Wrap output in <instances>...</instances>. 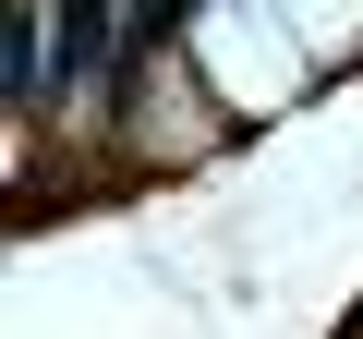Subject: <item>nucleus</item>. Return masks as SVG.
Instances as JSON below:
<instances>
[{
    "label": "nucleus",
    "instance_id": "obj_1",
    "mask_svg": "<svg viewBox=\"0 0 363 339\" xmlns=\"http://www.w3.org/2000/svg\"><path fill=\"white\" fill-rule=\"evenodd\" d=\"M37 85H49V37L37 13H13V109H37Z\"/></svg>",
    "mask_w": 363,
    "mask_h": 339
}]
</instances>
